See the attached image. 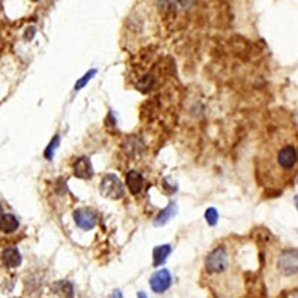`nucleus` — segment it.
Masks as SVG:
<instances>
[{"mask_svg": "<svg viewBox=\"0 0 298 298\" xmlns=\"http://www.w3.org/2000/svg\"><path fill=\"white\" fill-rule=\"evenodd\" d=\"M32 2H39V0H32Z\"/></svg>", "mask_w": 298, "mask_h": 298, "instance_id": "obj_21", "label": "nucleus"}, {"mask_svg": "<svg viewBox=\"0 0 298 298\" xmlns=\"http://www.w3.org/2000/svg\"><path fill=\"white\" fill-rule=\"evenodd\" d=\"M126 184H127V188H129V191L132 193L133 196H137L142 191V188H143V176L139 171H136V170H130L127 173Z\"/></svg>", "mask_w": 298, "mask_h": 298, "instance_id": "obj_9", "label": "nucleus"}, {"mask_svg": "<svg viewBox=\"0 0 298 298\" xmlns=\"http://www.w3.org/2000/svg\"><path fill=\"white\" fill-rule=\"evenodd\" d=\"M18 227H20V222L12 213L2 215V218H0V230L2 231L6 232V234H11V232L17 231Z\"/></svg>", "mask_w": 298, "mask_h": 298, "instance_id": "obj_10", "label": "nucleus"}, {"mask_svg": "<svg viewBox=\"0 0 298 298\" xmlns=\"http://www.w3.org/2000/svg\"><path fill=\"white\" fill-rule=\"evenodd\" d=\"M170 252H171V246H170V245L157 246V248L154 249V254H152V257H154V265L158 267V265L164 264L167 257L170 255Z\"/></svg>", "mask_w": 298, "mask_h": 298, "instance_id": "obj_11", "label": "nucleus"}, {"mask_svg": "<svg viewBox=\"0 0 298 298\" xmlns=\"http://www.w3.org/2000/svg\"><path fill=\"white\" fill-rule=\"evenodd\" d=\"M57 145H58V139L55 140V143H54V140H52V142H51V145L48 146V149H46V152H45V155H46V158H48V160H51V158H52V152L55 151L54 148H55Z\"/></svg>", "mask_w": 298, "mask_h": 298, "instance_id": "obj_16", "label": "nucleus"}, {"mask_svg": "<svg viewBox=\"0 0 298 298\" xmlns=\"http://www.w3.org/2000/svg\"><path fill=\"white\" fill-rule=\"evenodd\" d=\"M110 298H124V297H123V292H121L120 289H115V291L112 292Z\"/></svg>", "mask_w": 298, "mask_h": 298, "instance_id": "obj_19", "label": "nucleus"}, {"mask_svg": "<svg viewBox=\"0 0 298 298\" xmlns=\"http://www.w3.org/2000/svg\"><path fill=\"white\" fill-rule=\"evenodd\" d=\"M2 260H3V264L6 265L8 268H15L23 261L21 254L17 248H6L2 252Z\"/></svg>", "mask_w": 298, "mask_h": 298, "instance_id": "obj_8", "label": "nucleus"}, {"mask_svg": "<svg viewBox=\"0 0 298 298\" xmlns=\"http://www.w3.org/2000/svg\"><path fill=\"white\" fill-rule=\"evenodd\" d=\"M100 193L109 200H120L124 197V185L113 173H107L100 182Z\"/></svg>", "mask_w": 298, "mask_h": 298, "instance_id": "obj_4", "label": "nucleus"}, {"mask_svg": "<svg viewBox=\"0 0 298 298\" xmlns=\"http://www.w3.org/2000/svg\"><path fill=\"white\" fill-rule=\"evenodd\" d=\"M0 213H2V207H0Z\"/></svg>", "mask_w": 298, "mask_h": 298, "instance_id": "obj_22", "label": "nucleus"}, {"mask_svg": "<svg viewBox=\"0 0 298 298\" xmlns=\"http://www.w3.org/2000/svg\"><path fill=\"white\" fill-rule=\"evenodd\" d=\"M139 298H146L145 292H139Z\"/></svg>", "mask_w": 298, "mask_h": 298, "instance_id": "obj_20", "label": "nucleus"}, {"mask_svg": "<svg viewBox=\"0 0 298 298\" xmlns=\"http://www.w3.org/2000/svg\"><path fill=\"white\" fill-rule=\"evenodd\" d=\"M152 85H154V76H152V75H146V76H143V78L139 81V84H137V87H139L142 91H148V90H151V88H152Z\"/></svg>", "mask_w": 298, "mask_h": 298, "instance_id": "obj_14", "label": "nucleus"}, {"mask_svg": "<svg viewBox=\"0 0 298 298\" xmlns=\"http://www.w3.org/2000/svg\"><path fill=\"white\" fill-rule=\"evenodd\" d=\"M73 219H75V224L81 230H85V231L93 230L96 227V224H97V216L90 209H78V210H75Z\"/></svg>", "mask_w": 298, "mask_h": 298, "instance_id": "obj_6", "label": "nucleus"}, {"mask_svg": "<svg viewBox=\"0 0 298 298\" xmlns=\"http://www.w3.org/2000/svg\"><path fill=\"white\" fill-rule=\"evenodd\" d=\"M204 216H206V221H207V224H209V225H216L218 218H219L218 210H216L215 207L207 209V210H206V213H204Z\"/></svg>", "mask_w": 298, "mask_h": 298, "instance_id": "obj_15", "label": "nucleus"}, {"mask_svg": "<svg viewBox=\"0 0 298 298\" xmlns=\"http://www.w3.org/2000/svg\"><path fill=\"white\" fill-rule=\"evenodd\" d=\"M274 270L279 276L282 277H295L297 276L298 268V258H297V249H283L280 251L276 258H274Z\"/></svg>", "mask_w": 298, "mask_h": 298, "instance_id": "obj_3", "label": "nucleus"}, {"mask_svg": "<svg viewBox=\"0 0 298 298\" xmlns=\"http://www.w3.org/2000/svg\"><path fill=\"white\" fill-rule=\"evenodd\" d=\"M73 173L79 179H91L93 177V166L88 157H81L73 164Z\"/></svg>", "mask_w": 298, "mask_h": 298, "instance_id": "obj_7", "label": "nucleus"}, {"mask_svg": "<svg viewBox=\"0 0 298 298\" xmlns=\"http://www.w3.org/2000/svg\"><path fill=\"white\" fill-rule=\"evenodd\" d=\"M177 3H179L184 9H191V8L197 3V0H177Z\"/></svg>", "mask_w": 298, "mask_h": 298, "instance_id": "obj_17", "label": "nucleus"}, {"mask_svg": "<svg viewBox=\"0 0 298 298\" xmlns=\"http://www.w3.org/2000/svg\"><path fill=\"white\" fill-rule=\"evenodd\" d=\"M271 151V167L274 168V173H280V174H288L291 171L295 170L297 167V143L295 139L288 137L283 139L280 137V140L276 143L274 149H268Z\"/></svg>", "mask_w": 298, "mask_h": 298, "instance_id": "obj_2", "label": "nucleus"}, {"mask_svg": "<svg viewBox=\"0 0 298 298\" xmlns=\"http://www.w3.org/2000/svg\"><path fill=\"white\" fill-rule=\"evenodd\" d=\"M36 33V29L34 27H27V32H26V39L29 40V39H32Z\"/></svg>", "mask_w": 298, "mask_h": 298, "instance_id": "obj_18", "label": "nucleus"}, {"mask_svg": "<svg viewBox=\"0 0 298 298\" xmlns=\"http://www.w3.org/2000/svg\"><path fill=\"white\" fill-rule=\"evenodd\" d=\"M204 268H206V273L207 276L210 277L212 280V285L216 286L218 283L222 282L221 288L218 289L219 292L225 289V282L228 280L230 274L232 273V264H231V258H230V254L227 251V248L224 246H218L215 248L206 258V263H204Z\"/></svg>", "mask_w": 298, "mask_h": 298, "instance_id": "obj_1", "label": "nucleus"}, {"mask_svg": "<svg viewBox=\"0 0 298 298\" xmlns=\"http://www.w3.org/2000/svg\"><path fill=\"white\" fill-rule=\"evenodd\" d=\"M176 212H177L176 204H173V203H171V204H168L166 209H164V210H163V212L155 218V222H154V224H155L157 227L164 225V224H167V222H168V221L176 215Z\"/></svg>", "mask_w": 298, "mask_h": 298, "instance_id": "obj_12", "label": "nucleus"}, {"mask_svg": "<svg viewBox=\"0 0 298 298\" xmlns=\"http://www.w3.org/2000/svg\"><path fill=\"white\" fill-rule=\"evenodd\" d=\"M96 73H97V70H96V69H93V70L87 72V73H85V75L78 81V82H76V85H75V91H79L82 87H85V85H87V82H88V81L96 75Z\"/></svg>", "mask_w": 298, "mask_h": 298, "instance_id": "obj_13", "label": "nucleus"}, {"mask_svg": "<svg viewBox=\"0 0 298 298\" xmlns=\"http://www.w3.org/2000/svg\"><path fill=\"white\" fill-rule=\"evenodd\" d=\"M149 285H151V289L154 292L163 294V292H166L167 289L171 286V274L168 273V270H166V268L158 270V271H155L151 276Z\"/></svg>", "mask_w": 298, "mask_h": 298, "instance_id": "obj_5", "label": "nucleus"}]
</instances>
